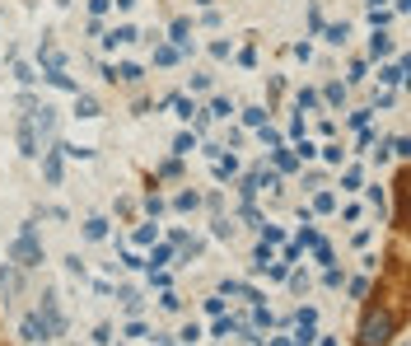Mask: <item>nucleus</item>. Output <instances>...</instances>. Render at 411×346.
Listing matches in <instances>:
<instances>
[{"label":"nucleus","instance_id":"nucleus-13","mask_svg":"<svg viewBox=\"0 0 411 346\" xmlns=\"http://www.w3.org/2000/svg\"><path fill=\"white\" fill-rule=\"evenodd\" d=\"M173 150H178V155H192V150H197V140H192V136H178V140H173Z\"/></svg>","mask_w":411,"mask_h":346},{"label":"nucleus","instance_id":"nucleus-3","mask_svg":"<svg viewBox=\"0 0 411 346\" xmlns=\"http://www.w3.org/2000/svg\"><path fill=\"white\" fill-rule=\"evenodd\" d=\"M24 337L28 342H42V337H51V323L42 319V314H28L24 319Z\"/></svg>","mask_w":411,"mask_h":346},{"label":"nucleus","instance_id":"nucleus-15","mask_svg":"<svg viewBox=\"0 0 411 346\" xmlns=\"http://www.w3.org/2000/svg\"><path fill=\"white\" fill-rule=\"evenodd\" d=\"M197 112H201V108L192 103V99H182V103H178V117H187V122H192V117H197Z\"/></svg>","mask_w":411,"mask_h":346},{"label":"nucleus","instance_id":"nucleus-7","mask_svg":"<svg viewBox=\"0 0 411 346\" xmlns=\"http://www.w3.org/2000/svg\"><path fill=\"white\" fill-rule=\"evenodd\" d=\"M393 52V42H388L384 33H374V38H369V56H388Z\"/></svg>","mask_w":411,"mask_h":346},{"label":"nucleus","instance_id":"nucleus-16","mask_svg":"<svg viewBox=\"0 0 411 346\" xmlns=\"http://www.w3.org/2000/svg\"><path fill=\"white\" fill-rule=\"evenodd\" d=\"M313 206H318V211H332L336 197H332V192H318V201H313Z\"/></svg>","mask_w":411,"mask_h":346},{"label":"nucleus","instance_id":"nucleus-19","mask_svg":"<svg viewBox=\"0 0 411 346\" xmlns=\"http://www.w3.org/2000/svg\"><path fill=\"white\" fill-rule=\"evenodd\" d=\"M369 5H374V10H379V5H384V0H369Z\"/></svg>","mask_w":411,"mask_h":346},{"label":"nucleus","instance_id":"nucleus-11","mask_svg":"<svg viewBox=\"0 0 411 346\" xmlns=\"http://www.w3.org/2000/svg\"><path fill=\"white\" fill-rule=\"evenodd\" d=\"M47 80L56 84V89H75V80H71V75H61V71H47Z\"/></svg>","mask_w":411,"mask_h":346},{"label":"nucleus","instance_id":"nucleus-9","mask_svg":"<svg viewBox=\"0 0 411 346\" xmlns=\"http://www.w3.org/2000/svg\"><path fill=\"white\" fill-rule=\"evenodd\" d=\"M103 234H108V220H89L84 225V239H103Z\"/></svg>","mask_w":411,"mask_h":346},{"label":"nucleus","instance_id":"nucleus-18","mask_svg":"<svg viewBox=\"0 0 411 346\" xmlns=\"http://www.w3.org/2000/svg\"><path fill=\"white\" fill-rule=\"evenodd\" d=\"M136 243H154V225H140L136 230Z\"/></svg>","mask_w":411,"mask_h":346},{"label":"nucleus","instance_id":"nucleus-4","mask_svg":"<svg viewBox=\"0 0 411 346\" xmlns=\"http://www.w3.org/2000/svg\"><path fill=\"white\" fill-rule=\"evenodd\" d=\"M19 150H24V155H38V127H33V117L19 122Z\"/></svg>","mask_w":411,"mask_h":346},{"label":"nucleus","instance_id":"nucleus-2","mask_svg":"<svg viewBox=\"0 0 411 346\" xmlns=\"http://www.w3.org/2000/svg\"><path fill=\"white\" fill-rule=\"evenodd\" d=\"M10 262H19V267H38V262H42V243H38V234H33V225H24V234L14 239Z\"/></svg>","mask_w":411,"mask_h":346},{"label":"nucleus","instance_id":"nucleus-10","mask_svg":"<svg viewBox=\"0 0 411 346\" xmlns=\"http://www.w3.org/2000/svg\"><path fill=\"white\" fill-rule=\"evenodd\" d=\"M154 61H159V66H173V61H178V47H159Z\"/></svg>","mask_w":411,"mask_h":346},{"label":"nucleus","instance_id":"nucleus-5","mask_svg":"<svg viewBox=\"0 0 411 346\" xmlns=\"http://www.w3.org/2000/svg\"><path fill=\"white\" fill-rule=\"evenodd\" d=\"M42 173H47V183H61V155L47 150V160H42Z\"/></svg>","mask_w":411,"mask_h":346},{"label":"nucleus","instance_id":"nucleus-14","mask_svg":"<svg viewBox=\"0 0 411 346\" xmlns=\"http://www.w3.org/2000/svg\"><path fill=\"white\" fill-rule=\"evenodd\" d=\"M327 42H336V47H341V42H346V24H332V28H327Z\"/></svg>","mask_w":411,"mask_h":346},{"label":"nucleus","instance_id":"nucleus-6","mask_svg":"<svg viewBox=\"0 0 411 346\" xmlns=\"http://www.w3.org/2000/svg\"><path fill=\"white\" fill-rule=\"evenodd\" d=\"M75 117H99V103L89 94H75Z\"/></svg>","mask_w":411,"mask_h":346},{"label":"nucleus","instance_id":"nucleus-8","mask_svg":"<svg viewBox=\"0 0 411 346\" xmlns=\"http://www.w3.org/2000/svg\"><path fill=\"white\" fill-rule=\"evenodd\" d=\"M379 80H384V84H402V80H407V66H402V61H397V66H393V71H384V75H379Z\"/></svg>","mask_w":411,"mask_h":346},{"label":"nucleus","instance_id":"nucleus-17","mask_svg":"<svg viewBox=\"0 0 411 346\" xmlns=\"http://www.w3.org/2000/svg\"><path fill=\"white\" fill-rule=\"evenodd\" d=\"M304 108H318V94H313V89H304V94H299V112H304Z\"/></svg>","mask_w":411,"mask_h":346},{"label":"nucleus","instance_id":"nucleus-20","mask_svg":"<svg viewBox=\"0 0 411 346\" xmlns=\"http://www.w3.org/2000/svg\"><path fill=\"white\" fill-rule=\"evenodd\" d=\"M397 346H402V342H397Z\"/></svg>","mask_w":411,"mask_h":346},{"label":"nucleus","instance_id":"nucleus-12","mask_svg":"<svg viewBox=\"0 0 411 346\" xmlns=\"http://www.w3.org/2000/svg\"><path fill=\"white\" fill-rule=\"evenodd\" d=\"M173 206H178V211H197V192H182Z\"/></svg>","mask_w":411,"mask_h":346},{"label":"nucleus","instance_id":"nucleus-1","mask_svg":"<svg viewBox=\"0 0 411 346\" xmlns=\"http://www.w3.org/2000/svg\"><path fill=\"white\" fill-rule=\"evenodd\" d=\"M397 337V314L393 309H369L360 323V346H388Z\"/></svg>","mask_w":411,"mask_h":346}]
</instances>
